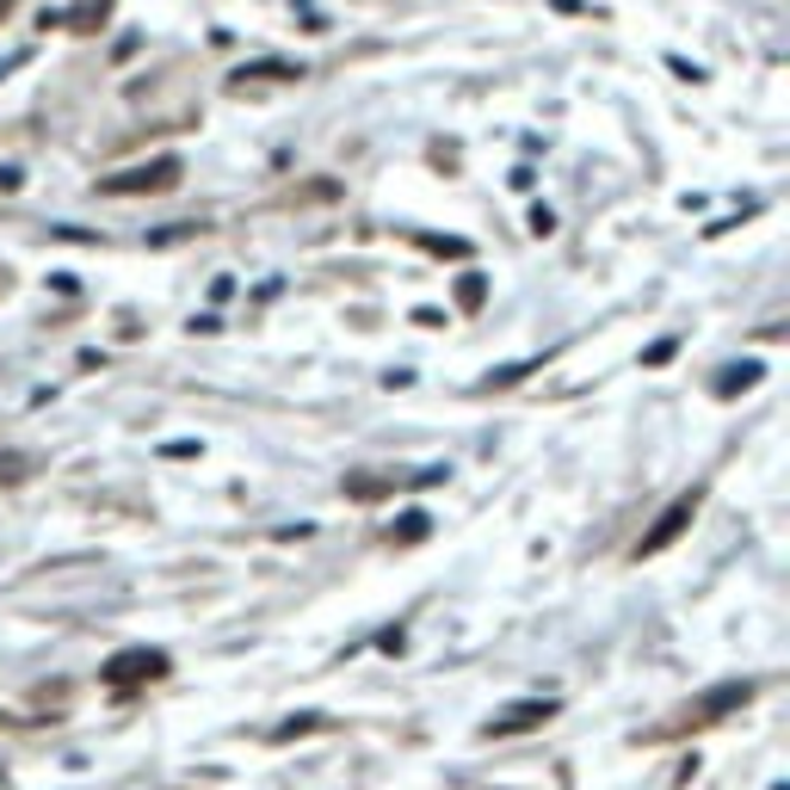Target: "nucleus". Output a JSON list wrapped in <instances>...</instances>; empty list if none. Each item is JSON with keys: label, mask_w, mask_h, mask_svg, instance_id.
Segmentation results:
<instances>
[{"label": "nucleus", "mask_w": 790, "mask_h": 790, "mask_svg": "<svg viewBox=\"0 0 790 790\" xmlns=\"http://www.w3.org/2000/svg\"><path fill=\"white\" fill-rule=\"evenodd\" d=\"M747 697H754V685H747V680H742V685H716V692L692 711V723H716V716H728L735 704H747Z\"/></svg>", "instance_id": "nucleus-5"}, {"label": "nucleus", "mask_w": 790, "mask_h": 790, "mask_svg": "<svg viewBox=\"0 0 790 790\" xmlns=\"http://www.w3.org/2000/svg\"><path fill=\"white\" fill-rule=\"evenodd\" d=\"M420 248L433 253V260H469V241H464V235H420Z\"/></svg>", "instance_id": "nucleus-6"}, {"label": "nucleus", "mask_w": 790, "mask_h": 790, "mask_svg": "<svg viewBox=\"0 0 790 790\" xmlns=\"http://www.w3.org/2000/svg\"><path fill=\"white\" fill-rule=\"evenodd\" d=\"M426 531H433V519H426V512H402V519H396V531H389V543H420Z\"/></svg>", "instance_id": "nucleus-7"}, {"label": "nucleus", "mask_w": 790, "mask_h": 790, "mask_svg": "<svg viewBox=\"0 0 790 790\" xmlns=\"http://www.w3.org/2000/svg\"><path fill=\"white\" fill-rule=\"evenodd\" d=\"M346 495H353V500H383L389 481L383 476H346Z\"/></svg>", "instance_id": "nucleus-9"}, {"label": "nucleus", "mask_w": 790, "mask_h": 790, "mask_svg": "<svg viewBox=\"0 0 790 790\" xmlns=\"http://www.w3.org/2000/svg\"><path fill=\"white\" fill-rule=\"evenodd\" d=\"M550 716H556V704H550V697L512 704V711H500L495 723H488V742H495V735H519V728H538V723H550Z\"/></svg>", "instance_id": "nucleus-4"}, {"label": "nucleus", "mask_w": 790, "mask_h": 790, "mask_svg": "<svg viewBox=\"0 0 790 790\" xmlns=\"http://www.w3.org/2000/svg\"><path fill=\"white\" fill-rule=\"evenodd\" d=\"M754 383H759V365H728L716 377V396H735V389H754Z\"/></svg>", "instance_id": "nucleus-8"}, {"label": "nucleus", "mask_w": 790, "mask_h": 790, "mask_svg": "<svg viewBox=\"0 0 790 790\" xmlns=\"http://www.w3.org/2000/svg\"><path fill=\"white\" fill-rule=\"evenodd\" d=\"M180 155H161V161H149V167H130V173H111V180H99V192L106 198H142V192H167V186H180Z\"/></svg>", "instance_id": "nucleus-1"}, {"label": "nucleus", "mask_w": 790, "mask_h": 790, "mask_svg": "<svg viewBox=\"0 0 790 790\" xmlns=\"http://www.w3.org/2000/svg\"><path fill=\"white\" fill-rule=\"evenodd\" d=\"M697 500H704V488H692V495H680V500H673V507H667L661 519H654V526L642 531V543H636V556H661L667 543H673V538H680V531L697 519Z\"/></svg>", "instance_id": "nucleus-3"}, {"label": "nucleus", "mask_w": 790, "mask_h": 790, "mask_svg": "<svg viewBox=\"0 0 790 790\" xmlns=\"http://www.w3.org/2000/svg\"><path fill=\"white\" fill-rule=\"evenodd\" d=\"M457 303H464V310L476 315L481 303H488V284H481V279H464V284H457Z\"/></svg>", "instance_id": "nucleus-10"}, {"label": "nucleus", "mask_w": 790, "mask_h": 790, "mask_svg": "<svg viewBox=\"0 0 790 790\" xmlns=\"http://www.w3.org/2000/svg\"><path fill=\"white\" fill-rule=\"evenodd\" d=\"M310 728H322V716H296V723H284L279 742H296V735H310Z\"/></svg>", "instance_id": "nucleus-12"}, {"label": "nucleus", "mask_w": 790, "mask_h": 790, "mask_svg": "<svg viewBox=\"0 0 790 790\" xmlns=\"http://www.w3.org/2000/svg\"><path fill=\"white\" fill-rule=\"evenodd\" d=\"M673 358H680V340H654L649 353H642V365L654 371V365H673Z\"/></svg>", "instance_id": "nucleus-11"}, {"label": "nucleus", "mask_w": 790, "mask_h": 790, "mask_svg": "<svg viewBox=\"0 0 790 790\" xmlns=\"http://www.w3.org/2000/svg\"><path fill=\"white\" fill-rule=\"evenodd\" d=\"M161 673H167V654L161 649H118L106 661V685L111 692H137V685L161 680Z\"/></svg>", "instance_id": "nucleus-2"}]
</instances>
